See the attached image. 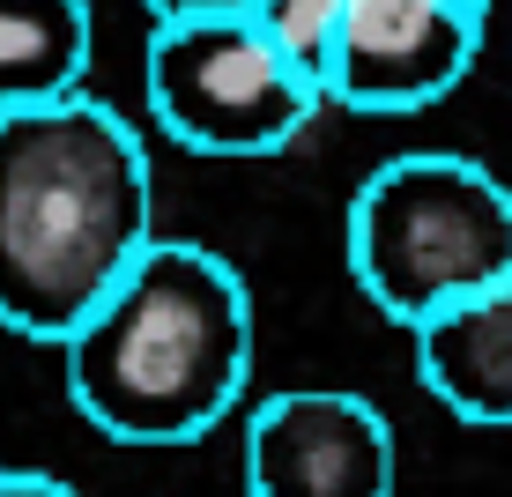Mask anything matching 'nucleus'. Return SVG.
Segmentation results:
<instances>
[{
  "label": "nucleus",
  "mask_w": 512,
  "mask_h": 497,
  "mask_svg": "<svg viewBox=\"0 0 512 497\" xmlns=\"http://www.w3.org/2000/svg\"><path fill=\"white\" fill-rule=\"evenodd\" d=\"M156 245L149 149L90 90L0 119V327L52 342Z\"/></svg>",
  "instance_id": "nucleus-1"
},
{
  "label": "nucleus",
  "mask_w": 512,
  "mask_h": 497,
  "mask_svg": "<svg viewBox=\"0 0 512 497\" xmlns=\"http://www.w3.org/2000/svg\"><path fill=\"white\" fill-rule=\"evenodd\" d=\"M0 497H82L60 475H30V468H0Z\"/></svg>",
  "instance_id": "nucleus-11"
},
{
  "label": "nucleus",
  "mask_w": 512,
  "mask_h": 497,
  "mask_svg": "<svg viewBox=\"0 0 512 497\" xmlns=\"http://www.w3.org/2000/svg\"><path fill=\"white\" fill-rule=\"evenodd\" d=\"M149 112L193 156H275L320 112V75L297 67L260 15H193L156 23L141 52Z\"/></svg>",
  "instance_id": "nucleus-4"
},
{
  "label": "nucleus",
  "mask_w": 512,
  "mask_h": 497,
  "mask_svg": "<svg viewBox=\"0 0 512 497\" xmlns=\"http://www.w3.org/2000/svg\"><path fill=\"white\" fill-rule=\"evenodd\" d=\"M416 342V379L438 394L446 416L475 431H512V275L468 305L423 319Z\"/></svg>",
  "instance_id": "nucleus-7"
},
{
  "label": "nucleus",
  "mask_w": 512,
  "mask_h": 497,
  "mask_svg": "<svg viewBox=\"0 0 512 497\" xmlns=\"http://www.w3.org/2000/svg\"><path fill=\"white\" fill-rule=\"evenodd\" d=\"M156 23H193V15H253L260 0H141Z\"/></svg>",
  "instance_id": "nucleus-10"
},
{
  "label": "nucleus",
  "mask_w": 512,
  "mask_h": 497,
  "mask_svg": "<svg viewBox=\"0 0 512 497\" xmlns=\"http://www.w3.org/2000/svg\"><path fill=\"white\" fill-rule=\"evenodd\" d=\"M483 52V8L468 0H349L320 52V97L401 119L453 97Z\"/></svg>",
  "instance_id": "nucleus-5"
},
{
  "label": "nucleus",
  "mask_w": 512,
  "mask_h": 497,
  "mask_svg": "<svg viewBox=\"0 0 512 497\" xmlns=\"http://www.w3.org/2000/svg\"><path fill=\"white\" fill-rule=\"evenodd\" d=\"M349 275L409 334L498 290L512 275V179L446 149L379 164L349 201Z\"/></svg>",
  "instance_id": "nucleus-3"
},
{
  "label": "nucleus",
  "mask_w": 512,
  "mask_h": 497,
  "mask_svg": "<svg viewBox=\"0 0 512 497\" xmlns=\"http://www.w3.org/2000/svg\"><path fill=\"white\" fill-rule=\"evenodd\" d=\"M260 30L290 52L297 67H312L320 75V52H327V38H334V23L349 15V0H260Z\"/></svg>",
  "instance_id": "nucleus-9"
},
{
  "label": "nucleus",
  "mask_w": 512,
  "mask_h": 497,
  "mask_svg": "<svg viewBox=\"0 0 512 497\" xmlns=\"http://www.w3.org/2000/svg\"><path fill=\"white\" fill-rule=\"evenodd\" d=\"M67 401L119 446H193L253 379V297L223 253L156 238L60 342Z\"/></svg>",
  "instance_id": "nucleus-2"
},
{
  "label": "nucleus",
  "mask_w": 512,
  "mask_h": 497,
  "mask_svg": "<svg viewBox=\"0 0 512 497\" xmlns=\"http://www.w3.org/2000/svg\"><path fill=\"white\" fill-rule=\"evenodd\" d=\"M468 8H490V0H468Z\"/></svg>",
  "instance_id": "nucleus-12"
},
{
  "label": "nucleus",
  "mask_w": 512,
  "mask_h": 497,
  "mask_svg": "<svg viewBox=\"0 0 512 497\" xmlns=\"http://www.w3.org/2000/svg\"><path fill=\"white\" fill-rule=\"evenodd\" d=\"M97 45L90 0H0V119L82 97Z\"/></svg>",
  "instance_id": "nucleus-8"
},
{
  "label": "nucleus",
  "mask_w": 512,
  "mask_h": 497,
  "mask_svg": "<svg viewBox=\"0 0 512 497\" xmlns=\"http://www.w3.org/2000/svg\"><path fill=\"white\" fill-rule=\"evenodd\" d=\"M394 423L342 386H290L245 423V497H394Z\"/></svg>",
  "instance_id": "nucleus-6"
}]
</instances>
